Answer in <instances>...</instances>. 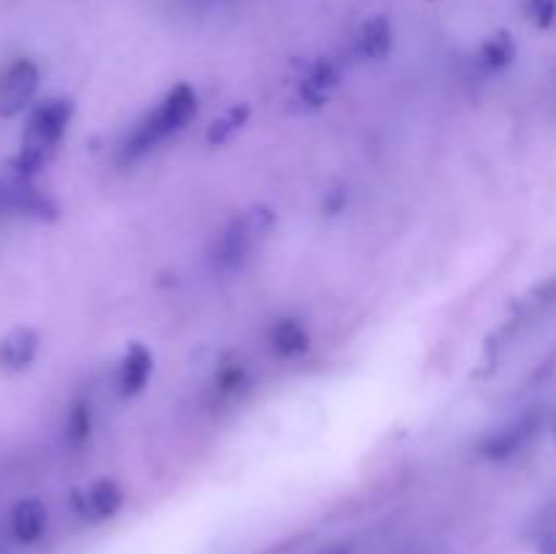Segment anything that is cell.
<instances>
[{
    "instance_id": "4fadbf2b",
    "label": "cell",
    "mask_w": 556,
    "mask_h": 554,
    "mask_svg": "<svg viewBox=\"0 0 556 554\" xmlns=\"http://www.w3.org/2000/svg\"><path fill=\"white\" fill-rule=\"evenodd\" d=\"M49 527V511L47 505L38 498H25L11 508L9 516V530L11 538L22 546H33V543L41 541L47 536Z\"/></svg>"
},
{
    "instance_id": "2e32d148",
    "label": "cell",
    "mask_w": 556,
    "mask_h": 554,
    "mask_svg": "<svg viewBox=\"0 0 556 554\" xmlns=\"http://www.w3.org/2000/svg\"><path fill=\"white\" fill-rule=\"evenodd\" d=\"M250 114H253V109H250V103H244V101L231 103L228 109H223V112L217 114L210 125H206V130H204L206 147L228 144L233 136L242 134L244 125L250 123Z\"/></svg>"
},
{
    "instance_id": "52a82bcc",
    "label": "cell",
    "mask_w": 556,
    "mask_h": 554,
    "mask_svg": "<svg viewBox=\"0 0 556 554\" xmlns=\"http://www.w3.org/2000/svg\"><path fill=\"white\" fill-rule=\"evenodd\" d=\"M0 210H11L22 217H30L36 223H54L60 217V204L33 185V179L11 177L0 182Z\"/></svg>"
},
{
    "instance_id": "7a4b0ae2",
    "label": "cell",
    "mask_w": 556,
    "mask_h": 554,
    "mask_svg": "<svg viewBox=\"0 0 556 554\" xmlns=\"http://www.w3.org/2000/svg\"><path fill=\"white\" fill-rule=\"evenodd\" d=\"M74 112V101L65 96L43 98L30 109L25 119V130H22L20 150L9 161L14 177L33 179L41 168L49 166V161L58 155L65 134H68Z\"/></svg>"
},
{
    "instance_id": "8fae6325",
    "label": "cell",
    "mask_w": 556,
    "mask_h": 554,
    "mask_svg": "<svg viewBox=\"0 0 556 554\" xmlns=\"http://www.w3.org/2000/svg\"><path fill=\"white\" fill-rule=\"evenodd\" d=\"M41 353V335L33 326H14L0 337V373H25Z\"/></svg>"
},
{
    "instance_id": "5bb4252c",
    "label": "cell",
    "mask_w": 556,
    "mask_h": 554,
    "mask_svg": "<svg viewBox=\"0 0 556 554\" xmlns=\"http://www.w3.org/2000/svg\"><path fill=\"white\" fill-rule=\"evenodd\" d=\"M250 386V373L244 367L242 358L231 356L226 362H220V367L212 373L210 380V400L217 402V405H231L233 400L248 391Z\"/></svg>"
},
{
    "instance_id": "9c48e42d",
    "label": "cell",
    "mask_w": 556,
    "mask_h": 554,
    "mask_svg": "<svg viewBox=\"0 0 556 554\" xmlns=\"http://www.w3.org/2000/svg\"><path fill=\"white\" fill-rule=\"evenodd\" d=\"M264 342L277 362H299L313 351V331L299 315H280L266 326Z\"/></svg>"
},
{
    "instance_id": "e0dca14e",
    "label": "cell",
    "mask_w": 556,
    "mask_h": 554,
    "mask_svg": "<svg viewBox=\"0 0 556 554\" xmlns=\"http://www.w3.org/2000/svg\"><path fill=\"white\" fill-rule=\"evenodd\" d=\"M92 429H96V411H92L90 400L85 396H76L68 405L63 421V440L71 451H79L90 443Z\"/></svg>"
},
{
    "instance_id": "ac0fdd59",
    "label": "cell",
    "mask_w": 556,
    "mask_h": 554,
    "mask_svg": "<svg viewBox=\"0 0 556 554\" xmlns=\"http://www.w3.org/2000/svg\"><path fill=\"white\" fill-rule=\"evenodd\" d=\"M527 20L535 27L546 30L556 22V0H525Z\"/></svg>"
},
{
    "instance_id": "277c9868",
    "label": "cell",
    "mask_w": 556,
    "mask_h": 554,
    "mask_svg": "<svg viewBox=\"0 0 556 554\" xmlns=\"http://www.w3.org/2000/svg\"><path fill=\"white\" fill-rule=\"evenodd\" d=\"M543 424H546V411H543L541 405L527 407L519 416L508 418V421L500 424L497 429L483 435L476 454L481 456L483 462H510L514 456H519L521 451H527L535 443Z\"/></svg>"
},
{
    "instance_id": "8992f818",
    "label": "cell",
    "mask_w": 556,
    "mask_h": 554,
    "mask_svg": "<svg viewBox=\"0 0 556 554\" xmlns=\"http://www.w3.org/2000/svg\"><path fill=\"white\" fill-rule=\"evenodd\" d=\"M340 65L329 58H320L299 76V81L293 85L291 92V103L296 112L302 114H313L320 112L326 103L334 98L337 87H340Z\"/></svg>"
},
{
    "instance_id": "9a60e30c",
    "label": "cell",
    "mask_w": 556,
    "mask_h": 554,
    "mask_svg": "<svg viewBox=\"0 0 556 554\" xmlns=\"http://www.w3.org/2000/svg\"><path fill=\"white\" fill-rule=\"evenodd\" d=\"M516 58H519V47H516L514 36L508 30H500L478 47L476 63L483 74H503L516 63Z\"/></svg>"
},
{
    "instance_id": "7c38bea8",
    "label": "cell",
    "mask_w": 556,
    "mask_h": 554,
    "mask_svg": "<svg viewBox=\"0 0 556 554\" xmlns=\"http://www.w3.org/2000/svg\"><path fill=\"white\" fill-rule=\"evenodd\" d=\"M394 49V27H391L389 16L375 14L358 25L356 36H353V58L364 60V63H380Z\"/></svg>"
},
{
    "instance_id": "3957f363",
    "label": "cell",
    "mask_w": 556,
    "mask_h": 554,
    "mask_svg": "<svg viewBox=\"0 0 556 554\" xmlns=\"http://www.w3.org/2000/svg\"><path fill=\"white\" fill-rule=\"evenodd\" d=\"M277 228V212L266 204H255L250 210L239 212L226 223L217 239L210 248L212 269L231 275L244 269L255 259L261 248L271 239Z\"/></svg>"
},
{
    "instance_id": "6da1fadb",
    "label": "cell",
    "mask_w": 556,
    "mask_h": 554,
    "mask_svg": "<svg viewBox=\"0 0 556 554\" xmlns=\"http://www.w3.org/2000/svg\"><path fill=\"white\" fill-rule=\"evenodd\" d=\"M199 92L188 81L174 85L117 144L119 163H136L161 150L168 139L182 134L199 114Z\"/></svg>"
},
{
    "instance_id": "ba28073f",
    "label": "cell",
    "mask_w": 556,
    "mask_h": 554,
    "mask_svg": "<svg viewBox=\"0 0 556 554\" xmlns=\"http://www.w3.org/2000/svg\"><path fill=\"white\" fill-rule=\"evenodd\" d=\"M71 505H74L79 519L90 521V525H101V521L114 519L123 511L125 489L114 478H96L87 487H81L79 492H74Z\"/></svg>"
},
{
    "instance_id": "30bf717a",
    "label": "cell",
    "mask_w": 556,
    "mask_h": 554,
    "mask_svg": "<svg viewBox=\"0 0 556 554\" xmlns=\"http://www.w3.org/2000/svg\"><path fill=\"white\" fill-rule=\"evenodd\" d=\"M155 373V356L144 342H130L114 367V394L119 400H134L150 386Z\"/></svg>"
},
{
    "instance_id": "5b68a950",
    "label": "cell",
    "mask_w": 556,
    "mask_h": 554,
    "mask_svg": "<svg viewBox=\"0 0 556 554\" xmlns=\"http://www.w3.org/2000/svg\"><path fill=\"white\" fill-rule=\"evenodd\" d=\"M41 87V68L36 60L16 58L0 71V117H16L30 109Z\"/></svg>"
},
{
    "instance_id": "d6986e66",
    "label": "cell",
    "mask_w": 556,
    "mask_h": 554,
    "mask_svg": "<svg viewBox=\"0 0 556 554\" xmlns=\"http://www.w3.org/2000/svg\"><path fill=\"white\" fill-rule=\"evenodd\" d=\"M552 435H554V443H556V416H554V421H552Z\"/></svg>"
}]
</instances>
